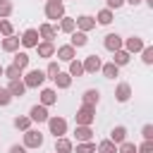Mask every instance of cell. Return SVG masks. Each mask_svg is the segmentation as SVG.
Returning a JSON list of instances; mask_svg holds the SVG:
<instances>
[{"mask_svg": "<svg viewBox=\"0 0 153 153\" xmlns=\"http://www.w3.org/2000/svg\"><path fill=\"white\" fill-rule=\"evenodd\" d=\"M43 146V134L36 129H26L24 131V148H41Z\"/></svg>", "mask_w": 153, "mask_h": 153, "instance_id": "cell-1", "label": "cell"}, {"mask_svg": "<svg viewBox=\"0 0 153 153\" xmlns=\"http://www.w3.org/2000/svg\"><path fill=\"white\" fill-rule=\"evenodd\" d=\"M43 81H45V72H41V69H31V72L24 76V86H26V88H38Z\"/></svg>", "mask_w": 153, "mask_h": 153, "instance_id": "cell-2", "label": "cell"}, {"mask_svg": "<svg viewBox=\"0 0 153 153\" xmlns=\"http://www.w3.org/2000/svg\"><path fill=\"white\" fill-rule=\"evenodd\" d=\"M45 17H48V19H62V17H65V7H62V2L48 0V5H45Z\"/></svg>", "mask_w": 153, "mask_h": 153, "instance_id": "cell-3", "label": "cell"}, {"mask_svg": "<svg viewBox=\"0 0 153 153\" xmlns=\"http://www.w3.org/2000/svg\"><path fill=\"white\" fill-rule=\"evenodd\" d=\"M48 127H50V134H55V139L67 131V122L62 117H48Z\"/></svg>", "mask_w": 153, "mask_h": 153, "instance_id": "cell-4", "label": "cell"}, {"mask_svg": "<svg viewBox=\"0 0 153 153\" xmlns=\"http://www.w3.org/2000/svg\"><path fill=\"white\" fill-rule=\"evenodd\" d=\"M29 120H31V122H48V110H45V105H33V108L29 110Z\"/></svg>", "mask_w": 153, "mask_h": 153, "instance_id": "cell-5", "label": "cell"}, {"mask_svg": "<svg viewBox=\"0 0 153 153\" xmlns=\"http://www.w3.org/2000/svg\"><path fill=\"white\" fill-rule=\"evenodd\" d=\"M93 112H96V110H93L91 105H84V108L76 112V124H91V122H93V117H96Z\"/></svg>", "mask_w": 153, "mask_h": 153, "instance_id": "cell-6", "label": "cell"}, {"mask_svg": "<svg viewBox=\"0 0 153 153\" xmlns=\"http://www.w3.org/2000/svg\"><path fill=\"white\" fill-rule=\"evenodd\" d=\"M38 38H41V36H38L36 29H26L24 36H22V43H24L26 48H36V45H38Z\"/></svg>", "mask_w": 153, "mask_h": 153, "instance_id": "cell-7", "label": "cell"}, {"mask_svg": "<svg viewBox=\"0 0 153 153\" xmlns=\"http://www.w3.org/2000/svg\"><path fill=\"white\" fill-rule=\"evenodd\" d=\"M81 65H84V72H98L100 69V57L98 55H88Z\"/></svg>", "mask_w": 153, "mask_h": 153, "instance_id": "cell-8", "label": "cell"}, {"mask_svg": "<svg viewBox=\"0 0 153 153\" xmlns=\"http://www.w3.org/2000/svg\"><path fill=\"white\" fill-rule=\"evenodd\" d=\"M74 24H76V26H79V29L86 33L88 29H93V26H96V19H93V17H88V14H81V17L74 22Z\"/></svg>", "mask_w": 153, "mask_h": 153, "instance_id": "cell-9", "label": "cell"}, {"mask_svg": "<svg viewBox=\"0 0 153 153\" xmlns=\"http://www.w3.org/2000/svg\"><path fill=\"white\" fill-rule=\"evenodd\" d=\"M105 48L112 50V53L120 50V48H122V38H120L117 33H108V36H105Z\"/></svg>", "mask_w": 153, "mask_h": 153, "instance_id": "cell-10", "label": "cell"}, {"mask_svg": "<svg viewBox=\"0 0 153 153\" xmlns=\"http://www.w3.org/2000/svg\"><path fill=\"white\" fill-rule=\"evenodd\" d=\"M76 141H91V136H93V131H91V127L88 124H76Z\"/></svg>", "mask_w": 153, "mask_h": 153, "instance_id": "cell-11", "label": "cell"}, {"mask_svg": "<svg viewBox=\"0 0 153 153\" xmlns=\"http://www.w3.org/2000/svg\"><path fill=\"white\" fill-rule=\"evenodd\" d=\"M36 50H38V55H41V57H53V55H55V45H53L50 41L38 43V45H36Z\"/></svg>", "mask_w": 153, "mask_h": 153, "instance_id": "cell-12", "label": "cell"}, {"mask_svg": "<svg viewBox=\"0 0 153 153\" xmlns=\"http://www.w3.org/2000/svg\"><path fill=\"white\" fill-rule=\"evenodd\" d=\"M115 96H117V100H120V103H127V100H129V96H131V86H129V84H120V86H117V91H115Z\"/></svg>", "mask_w": 153, "mask_h": 153, "instance_id": "cell-13", "label": "cell"}, {"mask_svg": "<svg viewBox=\"0 0 153 153\" xmlns=\"http://www.w3.org/2000/svg\"><path fill=\"white\" fill-rule=\"evenodd\" d=\"M139 50H143V41L139 36L127 38V53H139Z\"/></svg>", "mask_w": 153, "mask_h": 153, "instance_id": "cell-14", "label": "cell"}, {"mask_svg": "<svg viewBox=\"0 0 153 153\" xmlns=\"http://www.w3.org/2000/svg\"><path fill=\"white\" fill-rule=\"evenodd\" d=\"M55 53H57V57H60V60H65V62L74 60V45H62V48H57Z\"/></svg>", "mask_w": 153, "mask_h": 153, "instance_id": "cell-15", "label": "cell"}, {"mask_svg": "<svg viewBox=\"0 0 153 153\" xmlns=\"http://www.w3.org/2000/svg\"><path fill=\"white\" fill-rule=\"evenodd\" d=\"M55 100H57V93L53 88H43L41 91V105H53Z\"/></svg>", "mask_w": 153, "mask_h": 153, "instance_id": "cell-16", "label": "cell"}, {"mask_svg": "<svg viewBox=\"0 0 153 153\" xmlns=\"http://www.w3.org/2000/svg\"><path fill=\"white\" fill-rule=\"evenodd\" d=\"M98 98H100V93H98V88H88V91L84 93V105H91V108H96V103H98Z\"/></svg>", "mask_w": 153, "mask_h": 153, "instance_id": "cell-17", "label": "cell"}, {"mask_svg": "<svg viewBox=\"0 0 153 153\" xmlns=\"http://www.w3.org/2000/svg\"><path fill=\"white\" fill-rule=\"evenodd\" d=\"M110 141H112V143H122V141H127V129H124V127H115V129L110 131Z\"/></svg>", "mask_w": 153, "mask_h": 153, "instance_id": "cell-18", "label": "cell"}, {"mask_svg": "<svg viewBox=\"0 0 153 153\" xmlns=\"http://www.w3.org/2000/svg\"><path fill=\"white\" fill-rule=\"evenodd\" d=\"M55 153H72V141L57 136V141H55Z\"/></svg>", "mask_w": 153, "mask_h": 153, "instance_id": "cell-19", "label": "cell"}, {"mask_svg": "<svg viewBox=\"0 0 153 153\" xmlns=\"http://www.w3.org/2000/svg\"><path fill=\"white\" fill-rule=\"evenodd\" d=\"M55 33H57V31H55V26H50V24H43V26L38 29V36L45 38V41H50V43H53V38H55Z\"/></svg>", "mask_w": 153, "mask_h": 153, "instance_id": "cell-20", "label": "cell"}, {"mask_svg": "<svg viewBox=\"0 0 153 153\" xmlns=\"http://www.w3.org/2000/svg\"><path fill=\"white\" fill-rule=\"evenodd\" d=\"M86 43H88V38H86V33H84V31H72V43H69V45L81 48V45H86Z\"/></svg>", "mask_w": 153, "mask_h": 153, "instance_id": "cell-21", "label": "cell"}, {"mask_svg": "<svg viewBox=\"0 0 153 153\" xmlns=\"http://www.w3.org/2000/svg\"><path fill=\"white\" fill-rule=\"evenodd\" d=\"M12 96H24V91H26V86H24V81L22 79H14V81H10V88H7Z\"/></svg>", "mask_w": 153, "mask_h": 153, "instance_id": "cell-22", "label": "cell"}, {"mask_svg": "<svg viewBox=\"0 0 153 153\" xmlns=\"http://www.w3.org/2000/svg\"><path fill=\"white\" fill-rule=\"evenodd\" d=\"M19 48V38L17 36H7L5 41H2V50H7V53H14Z\"/></svg>", "mask_w": 153, "mask_h": 153, "instance_id": "cell-23", "label": "cell"}, {"mask_svg": "<svg viewBox=\"0 0 153 153\" xmlns=\"http://www.w3.org/2000/svg\"><path fill=\"white\" fill-rule=\"evenodd\" d=\"M53 81L57 84V88H69V84H72V76H69V74H65V72H57V76H55Z\"/></svg>", "mask_w": 153, "mask_h": 153, "instance_id": "cell-24", "label": "cell"}, {"mask_svg": "<svg viewBox=\"0 0 153 153\" xmlns=\"http://www.w3.org/2000/svg\"><path fill=\"white\" fill-rule=\"evenodd\" d=\"M100 69H103V74H105L108 79H115V76H117V72H120V67H117L115 62H108V65H100Z\"/></svg>", "mask_w": 153, "mask_h": 153, "instance_id": "cell-25", "label": "cell"}, {"mask_svg": "<svg viewBox=\"0 0 153 153\" xmlns=\"http://www.w3.org/2000/svg\"><path fill=\"white\" fill-rule=\"evenodd\" d=\"M2 74H5L10 81H14V79H19V76H22V69H19L17 65H10V67H5V69H2Z\"/></svg>", "mask_w": 153, "mask_h": 153, "instance_id": "cell-26", "label": "cell"}, {"mask_svg": "<svg viewBox=\"0 0 153 153\" xmlns=\"http://www.w3.org/2000/svg\"><path fill=\"white\" fill-rule=\"evenodd\" d=\"M112 62H115L117 67L127 65V62H129V53H127V50H115V57H112Z\"/></svg>", "mask_w": 153, "mask_h": 153, "instance_id": "cell-27", "label": "cell"}, {"mask_svg": "<svg viewBox=\"0 0 153 153\" xmlns=\"http://www.w3.org/2000/svg\"><path fill=\"white\" fill-rule=\"evenodd\" d=\"M84 74V65L79 60H69V76H81Z\"/></svg>", "mask_w": 153, "mask_h": 153, "instance_id": "cell-28", "label": "cell"}, {"mask_svg": "<svg viewBox=\"0 0 153 153\" xmlns=\"http://www.w3.org/2000/svg\"><path fill=\"white\" fill-rule=\"evenodd\" d=\"M12 65H17L19 69H26V67H29V55H26V53H17Z\"/></svg>", "mask_w": 153, "mask_h": 153, "instance_id": "cell-29", "label": "cell"}, {"mask_svg": "<svg viewBox=\"0 0 153 153\" xmlns=\"http://www.w3.org/2000/svg\"><path fill=\"white\" fill-rule=\"evenodd\" d=\"M60 29H62L65 33H72V31L76 29V24H74V19H69V17H62V22H60Z\"/></svg>", "mask_w": 153, "mask_h": 153, "instance_id": "cell-30", "label": "cell"}, {"mask_svg": "<svg viewBox=\"0 0 153 153\" xmlns=\"http://www.w3.org/2000/svg\"><path fill=\"white\" fill-rule=\"evenodd\" d=\"M98 153H117V146L112 141H100L98 143Z\"/></svg>", "mask_w": 153, "mask_h": 153, "instance_id": "cell-31", "label": "cell"}, {"mask_svg": "<svg viewBox=\"0 0 153 153\" xmlns=\"http://www.w3.org/2000/svg\"><path fill=\"white\" fill-rule=\"evenodd\" d=\"M96 19H98V24H110L112 22V10H100Z\"/></svg>", "mask_w": 153, "mask_h": 153, "instance_id": "cell-32", "label": "cell"}, {"mask_svg": "<svg viewBox=\"0 0 153 153\" xmlns=\"http://www.w3.org/2000/svg\"><path fill=\"white\" fill-rule=\"evenodd\" d=\"M76 153H96V143H91V141H81V143L76 146Z\"/></svg>", "mask_w": 153, "mask_h": 153, "instance_id": "cell-33", "label": "cell"}, {"mask_svg": "<svg viewBox=\"0 0 153 153\" xmlns=\"http://www.w3.org/2000/svg\"><path fill=\"white\" fill-rule=\"evenodd\" d=\"M12 14V2L10 0H0V17H10Z\"/></svg>", "mask_w": 153, "mask_h": 153, "instance_id": "cell-34", "label": "cell"}, {"mask_svg": "<svg viewBox=\"0 0 153 153\" xmlns=\"http://www.w3.org/2000/svg\"><path fill=\"white\" fill-rule=\"evenodd\" d=\"M29 124H31V120H29V117H14V127H17V129H24V131H26V129H29Z\"/></svg>", "mask_w": 153, "mask_h": 153, "instance_id": "cell-35", "label": "cell"}, {"mask_svg": "<svg viewBox=\"0 0 153 153\" xmlns=\"http://www.w3.org/2000/svg\"><path fill=\"white\" fill-rule=\"evenodd\" d=\"M12 103V93L7 88H0V105H10Z\"/></svg>", "mask_w": 153, "mask_h": 153, "instance_id": "cell-36", "label": "cell"}, {"mask_svg": "<svg viewBox=\"0 0 153 153\" xmlns=\"http://www.w3.org/2000/svg\"><path fill=\"white\" fill-rule=\"evenodd\" d=\"M120 153H139V151H136V146H134V143L122 141V143H120Z\"/></svg>", "mask_w": 153, "mask_h": 153, "instance_id": "cell-37", "label": "cell"}, {"mask_svg": "<svg viewBox=\"0 0 153 153\" xmlns=\"http://www.w3.org/2000/svg\"><path fill=\"white\" fill-rule=\"evenodd\" d=\"M57 72H60V67H57V62H50V65H48V69H45V74H48V79H55V76H57Z\"/></svg>", "mask_w": 153, "mask_h": 153, "instance_id": "cell-38", "label": "cell"}, {"mask_svg": "<svg viewBox=\"0 0 153 153\" xmlns=\"http://www.w3.org/2000/svg\"><path fill=\"white\" fill-rule=\"evenodd\" d=\"M0 33H5V36H12V24H10L7 19H2V22H0Z\"/></svg>", "mask_w": 153, "mask_h": 153, "instance_id": "cell-39", "label": "cell"}, {"mask_svg": "<svg viewBox=\"0 0 153 153\" xmlns=\"http://www.w3.org/2000/svg\"><path fill=\"white\" fill-rule=\"evenodd\" d=\"M139 153H153V141H143L141 146H136Z\"/></svg>", "mask_w": 153, "mask_h": 153, "instance_id": "cell-40", "label": "cell"}, {"mask_svg": "<svg viewBox=\"0 0 153 153\" xmlns=\"http://www.w3.org/2000/svg\"><path fill=\"white\" fill-rule=\"evenodd\" d=\"M143 62H146V65H153V48H151V45L143 48Z\"/></svg>", "mask_w": 153, "mask_h": 153, "instance_id": "cell-41", "label": "cell"}, {"mask_svg": "<svg viewBox=\"0 0 153 153\" xmlns=\"http://www.w3.org/2000/svg\"><path fill=\"white\" fill-rule=\"evenodd\" d=\"M143 139L153 141V124H143Z\"/></svg>", "mask_w": 153, "mask_h": 153, "instance_id": "cell-42", "label": "cell"}, {"mask_svg": "<svg viewBox=\"0 0 153 153\" xmlns=\"http://www.w3.org/2000/svg\"><path fill=\"white\" fill-rule=\"evenodd\" d=\"M122 5H124V0H108V10H117Z\"/></svg>", "mask_w": 153, "mask_h": 153, "instance_id": "cell-43", "label": "cell"}, {"mask_svg": "<svg viewBox=\"0 0 153 153\" xmlns=\"http://www.w3.org/2000/svg\"><path fill=\"white\" fill-rule=\"evenodd\" d=\"M10 153H26V148L19 146V143H14V146H10Z\"/></svg>", "mask_w": 153, "mask_h": 153, "instance_id": "cell-44", "label": "cell"}, {"mask_svg": "<svg viewBox=\"0 0 153 153\" xmlns=\"http://www.w3.org/2000/svg\"><path fill=\"white\" fill-rule=\"evenodd\" d=\"M124 2H129V5H134V7H136V5L141 2V0H124Z\"/></svg>", "mask_w": 153, "mask_h": 153, "instance_id": "cell-45", "label": "cell"}, {"mask_svg": "<svg viewBox=\"0 0 153 153\" xmlns=\"http://www.w3.org/2000/svg\"><path fill=\"white\" fill-rule=\"evenodd\" d=\"M2 69H5V67H2V65H0V74H2Z\"/></svg>", "mask_w": 153, "mask_h": 153, "instance_id": "cell-46", "label": "cell"}, {"mask_svg": "<svg viewBox=\"0 0 153 153\" xmlns=\"http://www.w3.org/2000/svg\"><path fill=\"white\" fill-rule=\"evenodd\" d=\"M55 2H60V0H55Z\"/></svg>", "mask_w": 153, "mask_h": 153, "instance_id": "cell-47", "label": "cell"}]
</instances>
